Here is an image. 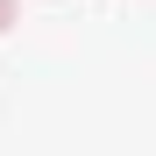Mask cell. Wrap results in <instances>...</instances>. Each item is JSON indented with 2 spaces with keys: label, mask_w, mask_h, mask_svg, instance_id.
I'll use <instances>...</instances> for the list:
<instances>
[{
  "label": "cell",
  "mask_w": 156,
  "mask_h": 156,
  "mask_svg": "<svg viewBox=\"0 0 156 156\" xmlns=\"http://www.w3.org/2000/svg\"><path fill=\"white\" fill-rule=\"evenodd\" d=\"M14 21H21V0H0V36H7Z\"/></svg>",
  "instance_id": "cell-1"
}]
</instances>
